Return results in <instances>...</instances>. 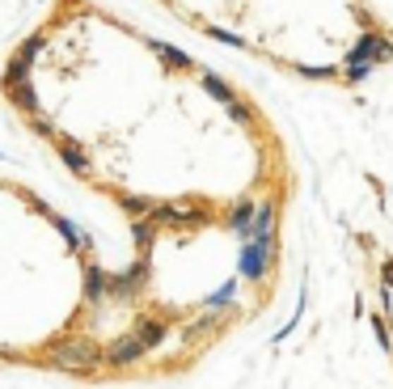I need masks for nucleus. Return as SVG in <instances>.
<instances>
[{
	"label": "nucleus",
	"instance_id": "obj_8",
	"mask_svg": "<svg viewBox=\"0 0 393 389\" xmlns=\"http://www.w3.org/2000/svg\"><path fill=\"white\" fill-rule=\"evenodd\" d=\"M203 89H207V93H212L216 102H224V106H233V102H237V93H233V85H229V80H220L216 72H207V76H203Z\"/></svg>",
	"mask_w": 393,
	"mask_h": 389
},
{
	"label": "nucleus",
	"instance_id": "obj_1",
	"mask_svg": "<svg viewBox=\"0 0 393 389\" xmlns=\"http://www.w3.org/2000/svg\"><path fill=\"white\" fill-rule=\"evenodd\" d=\"M275 254H279V237H258V241H241V258H237V271L241 280L250 284H262L275 267Z\"/></svg>",
	"mask_w": 393,
	"mask_h": 389
},
{
	"label": "nucleus",
	"instance_id": "obj_7",
	"mask_svg": "<svg viewBox=\"0 0 393 389\" xmlns=\"http://www.w3.org/2000/svg\"><path fill=\"white\" fill-rule=\"evenodd\" d=\"M131 335H135V339L144 343V352H148V347H157V343H165V322H161V318H140Z\"/></svg>",
	"mask_w": 393,
	"mask_h": 389
},
{
	"label": "nucleus",
	"instance_id": "obj_9",
	"mask_svg": "<svg viewBox=\"0 0 393 389\" xmlns=\"http://www.w3.org/2000/svg\"><path fill=\"white\" fill-rule=\"evenodd\" d=\"M339 72H343V80H347V85H360V80H368V76H373V64H360V59H347V64H343Z\"/></svg>",
	"mask_w": 393,
	"mask_h": 389
},
{
	"label": "nucleus",
	"instance_id": "obj_4",
	"mask_svg": "<svg viewBox=\"0 0 393 389\" xmlns=\"http://www.w3.org/2000/svg\"><path fill=\"white\" fill-rule=\"evenodd\" d=\"M279 225V203L275 199H258V212H254V225H250V237L246 241H258V237H279L275 233Z\"/></svg>",
	"mask_w": 393,
	"mask_h": 389
},
{
	"label": "nucleus",
	"instance_id": "obj_13",
	"mask_svg": "<svg viewBox=\"0 0 393 389\" xmlns=\"http://www.w3.org/2000/svg\"><path fill=\"white\" fill-rule=\"evenodd\" d=\"M381 288L393 292V258H381Z\"/></svg>",
	"mask_w": 393,
	"mask_h": 389
},
{
	"label": "nucleus",
	"instance_id": "obj_3",
	"mask_svg": "<svg viewBox=\"0 0 393 389\" xmlns=\"http://www.w3.org/2000/svg\"><path fill=\"white\" fill-rule=\"evenodd\" d=\"M55 364L59 369H72V373H89L93 364H97V347L93 343H64L59 352H55Z\"/></svg>",
	"mask_w": 393,
	"mask_h": 389
},
{
	"label": "nucleus",
	"instance_id": "obj_6",
	"mask_svg": "<svg viewBox=\"0 0 393 389\" xmlns=\"http://www.w3.org/2000/svg\"><path fill=\"white\" fill-rule=\"evenodd\" d=\"M254 212H258V203H254V199H241V203H233V212H229V229H233L237 237H250Z\"/></svg>",
	"mask_w": 393,
	"mask_h": 389
},
{
	"label": "nucleus",
	"instance_id": "obj_11",
	"mask_svg": "<svg viewBox=\"0 0 393 389\" xmlns=\"http://www.w3.org/2000/svg\"><path fill=\"white\" fill-rule=\"evenodd\" d=\"M296 72H301V76H309V80H330V76H334L339 68H309V64H301Z\"/></svg>",
	"mask_w": 393,
	"mask_h": 389
},
{
	"label": "nucleus",
	"instance_id": "obj_2",
	"mask_svg": "<svg viewBox=\"0 0 393 389\" xmlns=\"http://www.w3.org/2000/svg\"><path fill=\"white\" fill-rule=\"evenodd\" d=\"M347 59H360V64H389L393 59V38H385L381 30H360L356 47L347 51Z\"/></svg>",
	"mask_w": 393,
	"mask_h": 389
},
{
	"label": "nucleus",
	"instance_id": "obj_12",
	"mask_svg": "<svg viewBox=\"0 0 393 389\" xmlns=\"http://www.w3.org/2000/svg\"><path fill=\"white\" fill-rule=\"evenodd\" d=\"M229 114H233V123H250V119H254V110H250V106H246L241 97H237V102L229 106Z\"/></svg>",
	"mask_w": 393,
	"mask_h": 389
},
{
	"label": "nucleus",
	"instance_id": "obj_10",
	"mask_svg": "<svg viewBox=\"0 0 393 389\" xmlns=\"http://www.w3.org/2000/svg\"><path fill=\"white\" fill-rule=\"evenodd\" d=\"M368 322H373V335H377V343H381L385 352H393V335H389V322H385V313H373Z\"/></svg>",
	"mask_w": 393,
	"mask_h": 389
},
{
	"label": "nucleus",
	"instance_id": "obj_5",
	"mask_svg": "<svg viewBox=\"0 0 393 389\" xmlns=\"http://www.w3.org/2000/svg\"><path fill=\"white\" fill-rule=\"evenodd\" d=\"M140 356H144V343H140L135 335H123V339H114V343L106 347V360H110V364H119V369L135 364Z\"/></svg>",
	"mask_w": 393,
	"mask_h": 389
}]
</instances>
